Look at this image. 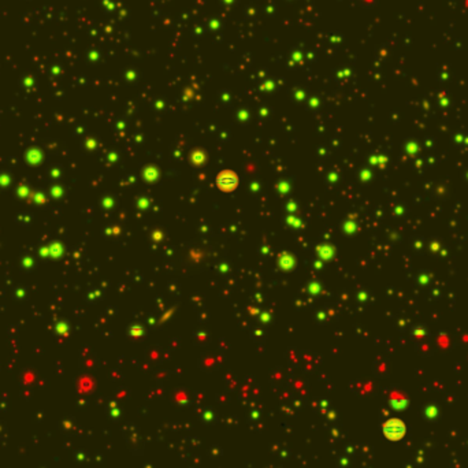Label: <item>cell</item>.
<instances>
[{"instance_id": "6da1fadb", "label": "cell", "mask_w": 468, "mask_h": 468, "mask_svg": "<svg viewBox=\"0 0 468 468\" xmlns=\"http://www.w3.org/2000/svg\"><path fill=\"white\" fill-rule=\"evenodd\" d=\"M385 434L390 440H400L405 434V426L400 420H390L385 424Z\"/></svg>"}]
</instances>
